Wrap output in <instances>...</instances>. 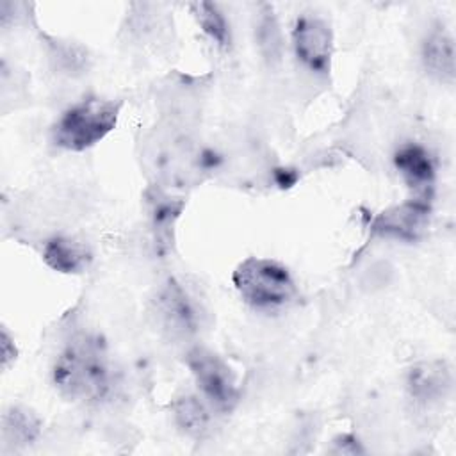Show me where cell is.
<instances>
[{
    "label": "cell",
    "instance_id": "6da1fadb",
    "mask_svg": "<svg viewBox=\"0 0 456 456\" xmlns=\"http://www.w3.org/2000/svg\"><path fill=\"white\" fill-rule=\"evenodd\" d=\"M53 383L59 394L75 403L98 404L114 387V370L100 338L73 337L53 363Z\"/></svg>",
    "mask_w": 456,
    "mask_h": 456
},
{
    "label": "cell",
    "instance_id": "7a4b0ae2",
    "mask_svg": "<svg viewBox=\"0 0 456 456\" xmlns=\"http://www.w3.org/2000/svg\"><path fill=\"white\" fill-rule=\"evenodd\" d=\"M119 103L89 96L71 105L53 125V142L68 151H84L110 134L118 123Z\"/></svg>",
    "mask_w": 456,
    "mask_h": 456
},
{
    "label": "cell",
    "instance_id": "3957f363",
    "mask_svg": "<svg viewBox=\"0 0 456 456\" xmlns=\"http://www.w3.org/2000/svg\"><path fill=\"white\" fill-rule=\"evenodd\" d=\"M233 285L240 297L258 310L287 306L297 294L296 283L285 265L258 256H249L237 265Z\"/></svg>",
    "mask_w": 456,
    "mask_h": 456
},
{
    "label": "cell",
    "instance_id": "277c9868",
    "mask_svg": "<svg viewBox=\"0 0 456 456\" xmlns=\"http://www.w3.org/2000/svg\"><path fill=\"white\" fill-rule=\"evenodd\" d=\"M185 363L205 401L219 411H230L239 401V388L230 365L214 351L196 346Z\"/></svg>",
    "mask_w": 456,
    "mask_h": 456
},
{
    "label": "cell",
    "instance_id": "5b68a950",
    "mask_svg": "<svg viewBox=\"0 0 456 456\" xmlns=\"http://www.w3.org/2000/svg\"><path fill=\"white\" fill-rule=\"evenodd\" d=\"M157 322L171 337L187 338L200 328V312L187 290L176 281L169 280L155 299Z\"/></svg>",
    "mask_w": 456,
    "mask_h": 456
},
{
    "label": "cell",
    "instance_id": "8992f818",
    "mask_svg": "<svg viewBox=\"0 0 456 456\" xmlns=\"http://www.w3.org/2000/svg\"><path fill=\"white\" fill-rule=\"evenodd\" d=\"M297 59L314 71H324L333 50V34L328 23L317 16H299L292 30Z\"/></svg>",
    "mask_w": 456,
    "mask_h": 456
},
{
    "label": "cell",
    "instance_id": "52a82bcc",
    "mask_svg": "<svg viewBox=\"0 0 456 456\" xmlns=\"http://www.w3.org/2000/svg\"><path fill=\"white\" fill-rule=\"evenodd\" d=\"M406 390L415 404L422 408L436 406L447 399L452 390V372L445 362H420L410 369Z\"/></svg>",
    "mask_w": 456,
    "mask_h": 456
},
{
    "label": "cell",
    "instance_id": "ba28073f",
    "mask_svg": "<svg viewBox=\"0 0 456 456\" xmlns=\"http://www.w3.org/2000/svg\"><path fill=\"white\" fill-rule=\"evenodd\" d=\"M428 205L420 201L403 203L381 212L372 221V232L399 240H415L428 224Z\"/></svg>",
    "mask_w": 456,
    "mask_h": 456
},
{
    "label": "cell",
    "instance_id": "9c48e42d",
    "mask_svg": "<svg viewBox=\"0 0 456 456\" xmlns=\"http://www.w3.org/2000/svg\"><path fill=\"white\" fill-rule=\"evenodd\" d=\"M422 62L426 71L440 82H454V39L444 27L429 30L422 43Z\"/></svg>",
    "mask_w": 456,
    "mask_h": 456
},
{
    "label": "cell",
    "instance_id": "30bf717a",
    "mask_svg": "<svg viewBox=\"0 0 456 456\" xmlns=\"http://www.w3.org/2000/svg\"><path fill=\"white\" fill-rule=\"evenodd\" d=\"M43 260L48 267L64 274H77L86 271L91 262L89 248L71 237H53L45 244Z\"/></svg>",
    "mask_w": 456,
    "mask_h": 456
},
{
    "label": "cell",
    "instance_id": "8fae6325",
    "mask_svg": "<svg viewBox=\"0 0 456 456\" xmlns=\"http://www.w3.org/2000/svg\"><path fill=\"white\" fill-rule=\"evenodd\" d=\"M394 162L410 187L426 189L433 183L435 164L429 151L420 144H413V142L403 144L397 150Z\"/></svg>",
    "mask_w": 456,
    "mask_h": 456
},
{
    "label": "cell",
    "instance_id": "7c38bea8",
    "mask_svg": "<svg viewBox=\"0 0 456 456\" xmlns=\"http://www.w3.org/2000/svg\"><path fill=\"white\" fill-rule=\"evenodd\" d=\"M175 420L178 428L194 438H201L210 429V411L203 401L194 395L180 397L175 403Z\"/></svg>",
    "mask_w": 456,
    "mask_h": 456
},
{
    "label": "cell",
    "instance_id": "4fadbf2b",
    "mask_svg": "<svg viewBox=\"0 0 456 456\" xmlns=\"http://www.w3.org/2000/svg\"><path fill=\"white\" fill-rule=\"evenodd\" d=\"M255 37H256L262 57L269 64H278L281 61L283 39H281V30H280L278 20L273 14V9L267 5H262V11L256 16Z\"/></svg>",
    "mask_w": 456,
    "mask_h": 456
},
{
    "label": "cell",
    "instance_id": "5bb4252c",
    "mask_svg": "<svg viewBox=\"0 0 456 456\" xmlns=\"http://www.w3.org/2000/svg\"><path fill=\"white\" fill-rule=\"evenodd\" d=\"M2 431H4L5 444H12L14 447H23L34 442L36 436L39 435V420L28 410L14 406L4 415Z\"/></svg>",
    "mask_w": 456,
    "mask_h": 456
},
{
    "label": "cell",
    "instance_id": "9a60e30c",
    "mask_svg": "<svg viewBox=\"0 0 456 456\" xmlns=\"http://www.w3.org/2000/svg\"><path fill=\"white\" fill-rule=\"evenodd\" d=\"M191 11L200 23L201 30L221 48L230 45V30L224 14L212 2H194L191 4Z\"/></svg>",
    "mask_w": 456,
    "mask_h": 456
},
{
    "label": "cell",
    "instance_id": "2e32d148",
    "mask_svg": "<svg viewBox=\"0 0 456 456\" xmlns=\"http://www.w3.org/2000/svg\"><path fill=\"white\" fill-rule=\"evenodd\" d=\"M0 358H2V369H7L16 358L14 342L5 330H2V335H0Z\"/></svg>",
    "mask_w": 456,
    "mask_h": 456
}]
</instances>
